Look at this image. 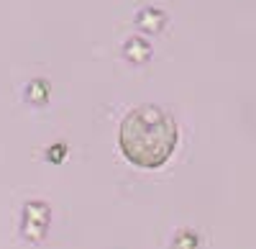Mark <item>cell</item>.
Returning a JSON list of instances; mask_svg holds the SVG:
<instances>
[{
  "mask_svg": "<svg viewBox=\"0 0 256 249\" xmlns=\"http://www.w3.org/2000/svg\"><path fill=\"white\" fill-rule=\"evenodd\" d=\"M177 147V123L159 106H138L120 123V149L136 167L156 170Z\"/></svg>",
  "mask_w": 256,
  "mask_h": 249,
  "instance_id": "6da1fadb",
  "label": "cell"
},
{
  "mask_svg": "<svg viewBox=\"0 0 256 249\" xmlns=\"http://www.w3.org/2000/svg\"><path fill=\"white\" fill-rule=\"evenodd\" d=\"M49 226V205L46 203H28L24 211V234L34 241H38L46 234Z\"/></svg>",
  "mask_w": 256,
  "mask_h": 249,
  "instance_id": "7a4b0ae2",
  "label": "cell"
},
{
  "mask_svg": "<svg viewBox=\"0 0 256 249\" xmlns=\"http://www.w3.org/2000/svg\"><path fill=\"white\" fill-rule=\"evenodd\" d=\"M123 54H126L128 62H134V65H141V62H146L148 54H152V47H148L144 39H128V44H126Z\"/></svg>",
  "mask_w": 256,
  "mask_h": 249,
  "instance_id": "3957f363",
  "label": "cell"
},
{
  "mask_svg": "<svg viewBox=\"0 0 256 249\" xmlns=\"http://www.w3.org/2000/svg\"><path fill=\"white\" fill-rule=\"evenodd\" d=\"M166 24V16L156 8H146L138 13V26L146 31H162V26Z\"/></svg>",
  "mask_w": 256,
  "mask_h": 249,
  "instance_id": "277c9868",
  "label": "cell"
},
{
  "mask_svg": "<svg viewBox=\"0 0 256 249\" xmlns=\"http://www.w3.org/2000/svg\"><path fill=\"white\" fill-rule=\"evenodd\" d=\"M26 95H28L31 103H44L46 95H49V85H46L44 80H34L31 85H28V93Z\"/></svg>",
  "mask_w": 256,
  "mask_h": 249,
  "instance_id": "5b68a950",
  "label": "cell"
},
{
  "mask_svg": "<svg viewBox=\"0 0 256 249\" xmlns=\"http://www.w3.org/2000/svg\"><path fill=\"white\" fill-rule=\"evenodd\" d=\"M198 246V236L192 231H180L174 236V249H195Z\"/></svg>",
  "mask_w": 256,
  "mask_h": 249,
  "instance_id": "8992f818",
  "label": "cell"
},
{
  "mask_svg": "<svg viewBox=\"0 0 256 249\" xmlns=\"http://www.w3.org/2000/svg\"><path fill=\"white\" fill-rule=\"evenodd\" d=\"M62 149H64V147H62V144H56V149H52V159H59V154H62Z\"/></svg>",
  "mask_w": 256,
  "mask_h": 249,
  "instance_id": "52a82bcc",
  "label": "cell"
}]
</instances>
